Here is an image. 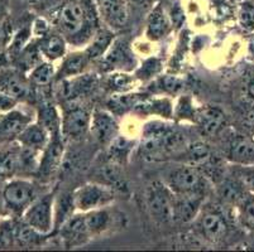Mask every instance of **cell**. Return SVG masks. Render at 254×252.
Wrapping results in <instances>:
<instances>
[{
	"mask_svg": "<svg viewBox=\"0 0 254 252\" xmlns=\"http://www.w3.org/2000/svg\"><path fill=\"white\" fill-rule=\"evenodd\" d=\"M171 27H172V23H171L170 15L166 13L162 4H157L152 9L147 19V29H145L147 37L152 41H159L170 33Z\"/></svg>",
	"mask_w": 254,
	"mask_h": 252,
	"instance_id": "21",
	"label": "cell"
},
{
	"mask_svg": "<svg viewBox=\"0 0 254 252\" xmlns=\"http://www.w3.org/2000/svg\"><path fill=\"white\" fill-rule=\"evenodd\" d=\"M197 110L192 106V101L189 97H181L176 106V110L173 111V116H177L182 120H192L195 121Z\"/></svg>",
	"mask_w": 254,
	"mask_h": 252,
	"instance_id": "39",
	"label": "cell"
},
{
	"mask_svg": "<svg viewBox=\"0 0 254 252\" xmlns=\"http://www.w3.org/2000/svg\"><path fill=\"white\" fill-rule=\"evenodd\" d=\"M95 6L90 0H64L55 13V25L67 43L87 45L98 31Z\"/></svg>",
	"mask_w": 254,
	"mask_h": 252,
	"instance_id": "1",
	"label": "cell"
},
{
	"mask_svg": "<svg viewBox=\"0 0 254 252\" xmlns=\"http://www.w3.org/2000/svg\"><path fill=\"white\" fill-rule=\"evenodd\" d=\"M56 75L57 69L56 67L53 66L52 62L42 61L29 71L27 77H28L29 82L33 87H45L52 82Z\"/></svg>",
	"mask_w": 254,
	"mask_h": 252,
	"instance_id": "30",
	"label": "cell"
},
{
	"mask_svg": "<svg viewBox=\"0 0 254 252\" xmlns=\"http://www.w3.org/2000/svg\"><path fill=\"white\" fill-rule=\"evenodd\" d=\"M145 204L152 218L158 223H170L176 221L175 204L176 194L165 183L153 182L145 189Z\"/></svg>",
	"mask_w": 254,
	"mask_h": 252,
	"instance_id": "2",
	"label": "cell"
},
{
	"mask_svg": "<svg viewBox=\"0 0 254 252\" xmlns=\"http://www.w3.org/2000/svg\"><path fill=\"white\" fill-rule=\"evenodd\" d=\"M170 19H171V23H172V27L173 25H180L182 22H184L185 14L181 6H180V4L175 3V5L172 6L170 13Z\"/></svg>",
	"mask_w": 254,
	"mask_h": 252,
	"instance_id": "44",
	"label": "cell"
},
{
	"mask_svg": "<svg viewBox=\"0 0 254 252\" xmlns=\"http://www.w3.org/2000/svg\"><path fill=\"white\" fill-rule=\"evenodd\" d=\"M64 158V143L62 135L51 136V140L47 147L41 154L38 170L41 174L50 175L57 169Z\"/></svg>",
	"mask_w": 254,
	"mask_h": 252,
	"instance_id": "18",
	"label": "cell"
},
{
	"mask_svg": "<svg viewBox=\"0 0 254 252\" xmlns=\"http://www.w3.org/2000/svg\"><path fill=\"white\" fill-rule=\"evenodd\" d=\"M90 62H91V59L89 58V55L86 54L85 50L70 53L68 55L64 57V61H62V64L57 71L56 76H59L60 80H64V78L82 75L86 71Z\"/></svg>",
	"mask_w": 254,
	"mask_h": 252,
	"instance_id": "25",
	"label": "cell"
},
{
	"mask_svg": "<svg viewBox=\"0 0 254 252\" xmlns=\"http://www.w3.org/2000/svg\"><path fill=\"white\" fill-rule=\"evenodd\" d=\"M75 212L76 208L72 201V193L55 198V230L59 231L64 222L75 214Z\"/></svg>",
	"mask_w": 254,
	"mask_h": 252,
	"instance_id": "32",
	"label": "cell"
},
{
	"mask_svg": "<svg viewBox=\"0 0 254 252\" xmlns=\"http://www.w3.org/2000/svg\"><path fill=\"white\" fill-rule=\"evenodd\" d=\"M157 85V89L159 92H166V94H179L184 89V82L179 77L175 76H162L154 82Z\"/></svg>",
	"mask_w": 254,
	"mask_h": 252,
	"instance_id": "38",
	"label": "cell"
},
{
	"mask_svg": "<svg viewBox=\"0 0 254 252\" xmlns=\"http://www.w3.org/2000/svg\"><path fill=\"white\" fill-rule=\"evenodd\" d=\"M240 100L247 105H254V63L244 72L239 87Z\"/></svg>",
	"mask_w": 254,
	"mask_h": 252,
	"instance_id": "33",
	"label": "cell"
},
{
	"mask_svg": "<svg viewBox=\"0 0 254 252\" xmlns=\"http://www.w3.org/2000/svg\"><path fill=\"white\" fill-rule=\"evenodd\" d=\"M3 207L13 216H23L24 211L36 200V191L32 182L15 178L6 182L1 191Z\"/></svg>",
	"mask_w": 254,
	"mask_h": 252,
	"instance_id": "3",
	"label": "cell"
},
{
	"mask_svg": "<svg viewBox=\"0 0 254 252\" xmlns=\"http://www.w3.org/2000/svg\"><path fill=\"white\" fill-rule=\"evenodd\" d=\"M167 186L176 194H204L206 182L197 168L182 165L171 173Z\"/></svg>",
	"mask_w": 254,
	"mask_h": 252,
	"instance_id": "7",
	"label": "cell"
},
{
	"mask_svg": "<svg viewBox=\"0 0 254 252\" xmlns=\"http://www.w3.org/2000/svg\"><path fill=\"white\" fill-rule=\"evenodd\" d=\"M77 212H89L110 205L114 201L113 187L103 183H86L72 193Z\"/></svg>",
	"mask_w": 254,
	"mask_h": 252,
	"instance_id": "5",
	"label": "cell"
},
{
	"mask_svg": "<svg viewBox=\"0 0 254 252\" xmlns=\"http://www.w3.org/2000/svg\"><path fill=\"white\" fill-rule=\"evenodd\" d=\"M82 214H84L85 225H86L87 232H89L91 240L110 232L115 227L126 226V223L123 222L126 219V216L122 212L113 209L110 205L94 209V211L82 212Z\"/></svg>",
	"mask_w": 254,
	"mask_h": 252,
	"instance_id": "6",
	"label": "cell"
},
{
	"mask_svg": "<svg viewBox=\"0 0 254 252\" xmlns=\"http://www.w3.org/2000/svg\"><path fill=\"white\" fill-rule=\"evenodd\" d=\"M95 82V76L86 75V73L75 76V77L64 78L61 80L60 96L66 101H75L78 97L86 95L94 87Z\"/></svg>",
	"mask_w": 254,
	"mask_h": 252,
	"instance_id": "17",
	"label": "cell"
},
{
	"mask_svg": "<svg viewBox=\"0 0 254 252\" xmlns=\"http://www.w3.org/2000/svg\"><path fill=\"white\" fill-rule=\"evenodd\" d=\"M13 34L14 33L11 31L10 23L5 13H1L0 14V50H4V48L8 47Z\"/></svg>",
	"mask_w": 254,
	"mask_h": 252,
	"instance_id": "41",
	"label": "cell"
},
{
	"mask_svg": "<svg viewBox=\"0 0 254 252\" xmlns=\"http://www.w3.org/2000/svg\"><path fill=\"white\" fill-rule=\"evenodd\" d=\"M32 36L36 37V38H43L47 34H50V24L46 19L43 18H38V19L34 20L33 25L31 28Z\"/></svg>",
	"mask_w": 254,
	"mask_h": 252,
	"instance_id": "42",
	"label": "cell"
},
{
	"mask_svg": "<svg viewBox=\"0 0 254 252\" xmlns=\"http://www.w3.org/2000/svg\"><path fill=\"white\" fill-rule=\"evenodd\" d=\"M239 169L237 172V177L246 187L247 191L254 193V164L249 165H237Z\"/></svg>",
	"mask_w": 254,
	"mask_h": 252,
	"instance_id": "40",
	"label": "cell"
},
{
	"mask_svg": "<svg viewBox=\"0 0 254 252\" xmlns=\"http://www.w3.org/2000/svg\"><path fill=\"white\" fill-rule=\"evenodd\" d=\"M29 122H32V117L17 107L5 114H0V139H10L11 136L17 139Z\"/></svg>",
	"mask_w": 254,
	"mask_h": 252,
	"instance_id": "20",
	"label": "cell"
},
{
	"mask_svg": "<svg viewBox=\"0 0 254 252\" xmlns=\"http://www.w3.org/2000/svg\"><path fill=\"white\" fill-rule=\"evenodd\" d=\"M59 232L64 245L67 249L84 246L87 242L91 241V237H90L86 225H85L82 212H78L77 214L75 213L73 216H71L60 227Z\"/></svg>",
	"mask_w": 254,
	"mask_h": 252,
	"instance_id": "13",
	"label": "cell"
},
{
	"mask_svg": "<svg viewBox=\"0 0 254 252\" xmlns=\"http://www.w3.org/2000/svg\"><path fill=\"white\" fill-rule=\"evenodd\" d=\"M18 106V101L9 95L0 91V114H5L9 111L14 110Z\"/></svg>",
	"mask_w": 254,
	"mask_h": 252,
	"instance_id": "43",
	"label": "cell"
},
{
	"mask_svg": "<svg viewBox=\"0 0 254 252\" xmlns=\"http://www.w3.org/2000/svg\"><path fill=\"white\" fill-rule=\"evenodd\" d=\"M91 116L92 114L81 106H73L64 111L61 122L62 136L70 140L81 139L90 130Z\"/></svg>",
	"mask_w": 254,
	"mask_h": 252,
	"instance_id": "9",
	"label": "cell"
},
{
	"mask_svg": "<svg viewBox=\"0 0 254 252\" xmlns=\"http://www.w3.org/2000/svg\"><path fill=\"white\" fill-rule=\"evenodd\" d=\"M37 121L41 124L50 131L51 136L55 135H62L61 134V122L62 119L60 117L57 108L52 105L51 102H43L39 106L38 116H37Z\"/></svg>",
	"mask_w": 254,
	"mask_h": 252,
	"instance_id": "28",
	"label": "cell"
},
{
	"mask_svg": "<svg viewBox=\"0 0 254 252\" xmlns=\"http://www.w3.org/2000/svg\"><path fill=\"white\" fill-rule=\"evenodd\" d=\"M196 222H197V230L200 235L206 241L212 242V244H216L225 239L229 231L226 219L220 212L215 209L214 211L207 209L204 212L200 211L198 216L196 217Z\"/></svg>",
	"mask_w": 254,
	"mask_h": 252,
	"instance_id": "11",
	"label": "cell"
},
{
	"mask_svg": "<svg viewBox=\"0 0 254 252\" xmlns=\"http://www.w3.org/2000/svg\"><path fill=\"white\" fill-rule=\"evenodd\" d=\"M55 193L36 198L23 213V222L37 232L47 236L55 230Z\"/></svg>",
	"mask_w": 254,
	"mask_h": 252,
	"instance_id": "4",
	"label": "cell"
},
{
	"mask_svg": "<svg viewBox=\"0 0 254 252\" xmlns=\"http://www.w3.org/2000/svg\"><path fill=\"white\" fill-rule=\"evenodd\" d=\"M135 114L140 115H158L165 119L173 117V106L168 99H153V100L140 101L133 110Z\"/></svg>",
	"mask_w": 254,
	"mask_h": 252,
	"instance_id": "27",
	"label": "cell"
},
{
	"mask_svg": "<svg viewBox=\"0 0 254 252\" xmlns=\"http://www.w3.org/2000/svg\"><path fill=\"white\" fill-rule=\"evenodd\" d=\"M134 77L126 72H115L110 75L109 81H108V86L117 94H124L129 92L134 87Z\"/></svg>",
	"mask_w": 254,
	"mask_h": 252,
	"instance_id": "35",
	"label": "cell"
},
{
	"mask_svg": "<svg viewBox=\"0 0 254 252\" xmlns=\"http://www.w3.org/2000/svg\"><path fill=\"white\" fill-rule=\"evenodd\" d=\"M252 1H253V3H254V0H252Z\"/></svg>",
	"mask_w": 254,
	"mask_h": 252,
	"instance_id": "49",
	"label": "cell"
},
{
	"mask_svg": "<svg viewBox=\"0 0 254 252\" xmlns=\"http://www.w3.org/2000/svg\"><path fill=\"white\" fill-rule=\"evenodd\" d=\"M237 209V219L240 227L246 232L254 235V193L249 192L239 204L235 207Z\"/></svg>",
	"mask_w": 254,
	"mask_h": 252,
	"instance_id": "29",
	"label": "cell"
},
{
	"mask_svg": "<svg viewBox=\"0 0 254 252\" xmlns=\"http://www.w3.org/2000/svg\"><path fill=\"white\" fill-rule=\"evenodd\" d=\"M251 131H252V134H253V136H252V138H253V139H254V125H253V128H252V129H251Z\"/></svg>",
	"mask_w": 254,
	"mask_h": 252,
	"instance_id": "48",
	"label": "cell"
},
{
	"mask_svg": "<svg viewBox=\"0 0 254 252\" xmlns=\"http://www.w3.org/2000/svg\"><path fill=\"white\" fill-rule=\"evenodd\" d=\"M142 100H144V97L139 94H115L108 102V106L112 114H126L127 111L134 110L135 106Z\"/></svg>",
	"mask_w": 254,
	"mask_h": 252,
	"instance_id": "31",
	"label": "cell"
},
{
	"mask_svg": "<svg viewBox=\"0 0 254 252\" xmlns=\"http://www.w3.org/2000/svg\"><path fill=\"white\" fill-rule=\"evenodd\" d=\"M202 202H204V194H176V204H175L176 221L191 222L196 219L201 211Z\"/></svg>",
	"mask_w": 254,
	"mask_h": 252,
	"instance_id": "19",
	"label": "cell"
},
{
	"mask_svg": "<svg viewBox=\"0 0 254 252\" xmlns=\"http://www.w3.org/2000/svg\"><path fill=\"white\" fill-rule=\"evenodd\" d=\"M23 172L22 145L17 143L15 147H5L0 149V175L14 177L17 173Z\"/></svg>",
	"mask_w": 254,
	"mask_h": 252,
	"instance_id": "23",
	"label": "cell"
},
{
	"mask_svg": "<svg viewBox=\"0 0 254 252\" xmlns=\"http://www.w3.org/2000/svg\"><path fill=\"white\" fill-rule=\"evenodd\" d=\"M114 33L110 28L104 27L98 28V31L92 36L90 42L87 43L85 52L89 55V58L92 61H98L104 57L106 50H109L112 43L114 42Z\"/></svg>",
	"mask_w": 254,
	"mask_h": 252,
	"instance_id": "24",
	"label": "cell"
},
{
	"mask_svg": "<svg viewBox=\"0 0 254 252\" xmlns=\"http://www.w3.org/2000/svg\"><path fill=\"white\" fill-rule=\"evenodd\" d=\"M39 52L43 58L50 62H55L57 59L64 58L67 52V41L61 34H47L41 38L38 43Z\"/></svg>",
	"mask_w": 254,
	"mask_h": 252,
	"instance_id": "26",
	"label": "cell"
},
{
	"mask_svg": "<svg viewBox=\"0 0 254 252\" xmlns=\"http://www.w3.org/2000/svg\"><path fill=\"white\" fill-rule=\"evenodd\" d=\"M248 55H249V59L254 63V37L251 39L248 45Z\"/></svg>",
	"mask_w": 254,
	"mask_h": 252,
	"instance_id": "46",
	"label": "cell"
},
{
	"mask_svg": "<svg viewBox=\"0 0 254 252\" xmlns=\"http://www.w3.org/2000/svg\"><path fill=\"white\" fill-rule=\"evenodd\" d=\"M195 122L204 135L215 136L226 126L225 112L216 106L198 108Z\"/></svg>",
	"mask_w": 254,
	"mask_h": 252,
	"instance_id": "15",
	"label": "cell"
},
{
	"mask_svg": "<svg viewBox=\"0 0 254 252\" xmlns=\"http://www.w3.org/2000/svg\"><path fill=\"white\" fill-rule=\"evenodd\" d=\"M162 63L158 58H149L137 69L135 77L142 81H149L153 77H156L162 68Z\"/></svg>",
	"mask_w": 254,
	"mask_h": 252,
	"instance_id": "37",
	"label": "cell"
},
{
	"mask_svg": "<svg viewBox=\"0 0 254 252\" xmlns=\"http://www.w3.org/2000/svg\"><path fill=\"white\" fill-rule=\"evenodd\" d=\"M228 158L235 165L254 164V139L244 135L235 136L230 143Z\"/></svg>",
	"mask_w": 254,
	"mask_h": 252,
	"instance_id": "22",
	"label": "cell"
},
{
	"mask_svg": "<svg viewBox=\"0 0 254 252\" xmlns=\"http://www.w3.org/2000/svg\"><path fill=\"white\" fill-rule=\"evenodd\" d=\"M9 63V55H6V53L4 50H0V71L3 68H5Z\"/></svg>",
	"mask_w": 254,
	"mask_h": 252,
	"instance_id": "45",
	"label": "cell"
},
{
	"mask_svg": "<svg viewBox=\"0 0 254 252\" xmlns=\"http://www.w3.org/2000/svg\"><path fill=\"white\" fill-rule=\"evenodd\" d=\"M90 130L100 144H109L117 138L118 122L112 112L95 110L91 116Z\"/></svg>",
	"mask_w": 254,
	"mask_h": 252,
	"instance_id": "14",
	"label": "cell"
},
{
	"mask_svg": "<svg viewBox=\"0 0 254 252\" xmlns=\"http://www.w3.org/2000/svg\"><path fill=\"white\" fill-rule=\"evenodd\" d=\"M0 91L20 102L32 96L33 86L28 77L23 76L22 71H9L5 67L0 71Z\"/></svg>",
	"mask_w": 254,
	"mask_h": 252,
	"instance_id": "12",
	"label": "cell"
},
{
	"mask_svg": "<svg viewBox=\"0 0 254 252\" xmlns=\"http://www.w3.org/2000/svg\"><path fill=\"white\" fill-rule=\"evenodd\" d=\"M24 1H29V3H36V1H39V0H24Z\"/></svg>",
	"mask_w": 254,
	"mask_h": 252,
	"instance_id": "47",
	"label": "cell"
},
{
	"mask_svg": "<svg viewBox=\"0 0 254 252\" xmlns=\"http://www.w3.org/2000/svg\"><path fill=\"white\" fill-rule=\"evenodd\" d=\"M238 22L247 32L254 31V3L252 0H243L238 8Z\"/></svg>",
	"mask_w": 254,
	"mask_h": 252,
	"instance_id": "36",
	"label": "cell"
},
{
	"mask_svg": "<svg viewBox=\"0 0 254 252\" xmlns=\"http://www.w3.org/2000/svg\"><path fill=\"white\" fill-rule=\"evenodd\" d=\"M101 68L104 71H119L128 72L135 68V57L129 47L128 42L123 38H117L112 43L101 58Z\"/></svg>",
	"mask_w": 254,
	"mask_h": 252,
	"instance_id": "8",
	"label": "cell"
},
{
	"mask_svg": "<svg viewBox=\"0 0 254 252\" xmlns=\"http://www.w3.org/2000/svg\"><path fill=\"white\" fill-rule=\"evenodd\" d=\"M17 244V223L14 219L4 218L0 221V249H9Z\"/></svg>",
	"mask_w": 254,
	"mask_h": 252,
	"instance_id": "34",
	"label": "cell"
},
{
	"mask_svg": "<svg viewBox=\"0 0 254 252\" xmlns=\"http://www.w3.org/2000/svg\"><path fill=\"white\" fill-rule=\"evenodd\" d=\"M94 3L100 19L112 31H119L128 23L127 0H94Z\"/></svg>",
	"mask_w": 254,
	"mask_h": 252,
	"instance_id": "10",
	"label": "cell"
},
{
	"mask_svg": "<svg viewBox=\"0 0 254 252\" xmlns=\"http://www.w3.org/2000/svg\"><path fill=\"white\" fill-rule=\"evenodd\" d=\"M51 140V134L47 129L43 126L41 122L34 121L29 122L19 135L17 136L15 142L20 144L22 147L28 148V149L38 150L43 151L45 148L47 147Z\"/></svg>",
	"mask_w": 254,
	"mask_h": 252,
	"instance_id": "16",
	"label": "cell"
}]
</instances>
